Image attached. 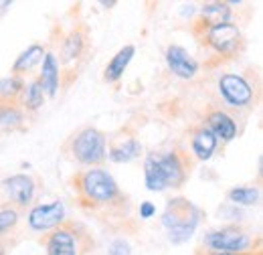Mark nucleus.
Here are the masks:
<instances>
[{
	"mask_svg": "<svg viewBox=\"0 0 263 255\" xmlns=\"http://www.w3.org/2000/svg\"><path fill=\"white\" fill-rule=\"evenodd\" d=\"M164 227L168 229V237L172 243H182L191 239L198 223V209L191 205L186 198H174L170 201L168 209L162 219Z\"/></svg>",
	"mask_w": 263,
	"mask_h": 255,
	"instance_id": "nucleus-1",
	"label": "nucleus"
},
{
	"mask_svg": "<svg viewBox=\"0 0 263 255\" xmlns=\"http://www.w3.org/2000/svg\"><path fill=\"white\" fill-rule=\"evenodd\" d=\"M79 189H81V192H83L89 201H96V203H111V201L120 194L118 185H116V180L111 178V174H107V172L101 170V168H91V170H87V172L81 176Z\"/></svg>",
	"mask_w": 263,
	"mask_h": 255,
	"instance_id": "nucleus-2",
	"label": "nucleus"
},
{
	"mask_svg": "<svg viewBox=\"0 0 263 255\" xmlns=\"http://www.w3.org/2000/svg\"><path fill=\"white\" fill-rule=\"evenodd\" d=\"M71 152L83 164H99L105 158V138L96 128H85L73 138Z\"/></svg>",
	"mask_w": 263,
	"mask_h": 255,
	"instance_id": "nucleus-3",
	"label": "nucleus"
},
{
	"mask_svg": "<svg viewBox=\"0 0 263 255\" xmlns=\"http://www.w3.org/2000/svg\"><path fill=\"white\" fill-rule=\"evenodd\" d=\"M249 235L239 227H225L219 231H211L204 237V245L217 253H241L249 247Z\"/></svg>",
	"mask_w": 263,
	"mask_h": 255,
	"instance_id": "nucleus-4",
	"label": "nucleus"
},
{
	"mask_svg": "<svg viewBox=\"0 0 263 255\" xmlns=\"http://www.w3.org/2000/svg\"><path fill=\"white\" fill-rule=\"evenodd\" d=\"M219 92L223 99L231 103L233 107H245L251 103L253 99V89L249 85V81L241 75L235 73H225L219 79Z\"/></svg>",
	"mask_w": 263,
	"mask_h": 255,
	"instance_id": "nucleus-5",
	"label": "nucleus"
},
{
	"mask_svg": "<svg viewBox=\"0 0 263 255\" xmlns=\"http://www.w3.org/2000/svg\"><path fill=\"white\" fill-rule=\"evenodd\" d=\"M65 207L61 201H55L51 205H39L29 213V227L33 231H49L63 223Z\"/></svg>",
	"mask_w": 263,
	"mask_h": 255,
	"instance_id": "nucleus-6",
	"label": "nucleus"
},
{
	"mask_svg": "<svg viewBox=\"0 0 263 255\" xmlns=\"http://www.w3.org/2000/svg\"><path fill=\"white\" fill-rule=\"evenodd\" d=\"M206 41L209 45L217 51V53H223V55H229L237 49L239 41H241V32L237 29V25L233 23H225V25H219V27H213L206 32Z\"/></svg>",
	"mask_w": 263,
	"mask_h": 255,
	"instance_id": "nucleus-7",
	"label": "nucleus"
},
{
	"mask_svg": "<svg viewBox=\"0 0 263 255\" xmlns=\"http://www.w3.org/2000/svg\"><path fill=\"white\" fill-rule=\"evenodd\" d=\"M166 63L170 67V71L182 79H193L197 75L198 65L197 61L189 55L186 49L178 47V45H170L166 49Z\"/></svg>",
	"mask_w": 263,
	"mask_h": 255,
	"instance_id": "nucleus-8",
	"label": "nucleus"
},
{
	"mask_svg": "<svg viewBox=\"0 0 263 255\" xmlns=\"http://www.w3.org/2000/svg\"><path fill=\"white\" fill-rule=\"evenodd\" d=\"M2 189H4L6 196H8L10 201H14V203L21 205V207L29 205L34 196V183H33V178L27 176V174H14V176L6 178V180L2 183Z\"/></svg>",
	"mask_w": 263,
	"mask_h": 255,
	"instance_id": "nucleus-9",
	"label": "nucleus"
},
{
	"mask_svg": "<svg viewBox=\"0 0 263 255\" xmlns=\"http://www.w3.org/2000/svg\"><path fill=\"white\" fill-rule=\"evenodd\" d=\"M47 255H77V241L69 229H57L47 239Z\"/></svg>",
	"mask_w": 263,
	"mask_h": 255,
	"instance_id": "nucleus-10",
	"label": "nucleus"
},
{
	"mask_svg": "<svg viewBox=\"0 0 263 255\" xmlns=\"http://www.w3.org/2000/svg\"><path fill=\"white\" fill-rule=\"evenodd\" d=\"M156 162H158V166H160V170L164 174L166 187H178L184 180V166H182V162L178 158V154H174V152L158 154Z\"/></svg>",
	"mask_w": 263,
	"mask_h": 255,
	"instance_id": "nucleus-11",
	"label": "nucleus"
},
{
	"mask_svg": "<svg viewBox=\"0 0 263 255\" xmlns=\"http://www.w3.org/2000/svg\"><path fill=\"white\" fill-rule=\"evenodd\" d=\"M43 89L49 96H55L59 89V65L53 53H45L43 57V69H41V77H39Z\"/></svg>",
	"mask_w": 263,
	"mask_h": 255,
	"instance_id": "nucleus-12",
	"label": "nucleus"
},
{
	"mask_svg": "<svg viewBox=\"0 0 263 255\" xmlns=\"http://www.w3.org/2000/svg\"><path fill=\"white\" fill-rule=\"evenodd\" d=\"M209 130L217 136V140L221 138L223 142H229L237 134V124L225 112H213L209 116Z\"/></svg>",
	"mask_w": 263,
	"mask_h": 255,
	"instance_id": "nucleus-13",
	"label": "nucleus"
},
{
	"mask_svg": "<svg viewBox=\"0 0 263 255\" xmlns=\"http://www.w3.org/2000/svg\"><path fill=\"white\" fill-rule=\"evenodd\" d=\"M134 53H136V49H134L132 45H126L124 49H120V51L116 53V57H114V59L107 63L105 71H103V77H105V81H118V79L124 75L126 67L130 65L132 57H134Z\"/></svg>",
	"mask_w": 263,
	"mask_h": 255,
	"instance_id": "nucleus-14",
	"label": "nucleus"
},
{
	"mask_svg": "<svg viewBox=\"0 0 263 255\" xmlns=\"http://www.w3.org/2000/svg\"><path fill=\"white\" fill-rule=\"evenodd\" d=\"M200 14H202V23L206 25V29H213V27L231 23L229 21L231 8H229V4H223V2L204 4V6L200 8Z\"/></svg>",
	"mask_w": 263,
	"mask_h": 255,
	"instance_id": "nucleus-15",
	"label": "nucleus"
},
{
	"mask_svg": "<svg viewBox=\"0 0 263 255\" xmlns=\"http://www.w3.org/2000/svg\"><path fill=\"white\" fill-rule=\"evenodd\" d=\"M217 136L209 130V128H200L193 136V150L197 154V158L209 160L213 156V152L217 150Z\"/></svg>",
	"mask_w": 263,
	"mask_h": 255,
	"instance_id": "nucleus-16",
	"label": "nucleus"
},
{
	"mask_svg": "<svg viewBox=\"0 0 263 255\" xmlns=\"http://www.w3.org/2000/svg\"><path fill=\"white\" fill-rule=\"evenodd\" d=\"M140 150H142L140 142L130 138V140H126V142H120V144L111 146L107 158L114 160V162H130V160H134L140 154Z\"/></svg>",
	"mask_w": 263,
	"mask_h": 255,
	"instance_id": "nucleus-17",
	"label": "nucleus"
},
{
	"mask_svg": "<svg viewBox=\"0 0 263 255\" xmlns=\"http://www.w3.org/2000/svg\"><path fill=\"white\" fill-rule=\"evenodd\" d=\"M144 174H146V187L150 191H164L166 189V180L164 174L156 162V156H148L146 158V164H144Z\"/></svg>",
	"mask_w": 263,
	"mask_h": 255,
	"instance_id": "nucleus-18",
	"label": "nucleus"
},
{
	"mask_svg": "<svg viewBox=\"0 0 263 255\" xmlns=\"http://www.w3.org/2000/svg\"><path fill=\"white\" fill-rule=\"evenodd\" d=\"M43 57H45L43 47H41V45H33V47H29L25 53L18 55V59H16L14 65H12V71H14V73L31 71L39 61H43Z\"/></svg>",
	"mask_w": 263,
	"mask_h": 255,
	"instance_id": "nucleus-19",
	"label": "nucleus"
},
{
	"mask_svg": "<svg viewBox=\"0 0 263 255\" xmlns=\"http://www.w3.org/2000/svg\"><path fill=\"white\" fill-rule=\"evenodd\" d=\"M21 124H23V112L12 101L0 103V130H14Z\"/></svg>",
	"mask_w": 263,
	"mask_h": 255,
	"instance_id": "nucleus-20",
	"label": "nucleus"
},
{
	"mask_svg": "<svg viewBox=\"0 0 263 255\" xmlns=\"http://www.w3.org/2000/svg\"><path fill=\"white\" fill-rule=\"evenodd\" d=\"M83 51V34L79 31L69 32L65 41H63V61H73L81 55Z\"/></svg>",
	"mask_w": 263,
	"mask_h": 255,
	"instance_id": "nucleus-21",
	"label": "nucleus"
},
{
	"mask_svg": "<svg viewBox=\"0 0 263 255\" xmlns=\"http://www.w3.org/2000/svg\"><path fill=\"white\" fill-rule=\"evenodd\" d=\"M257 198H259V192L253 187H239L229 191V201L237 205H255Z\"/></svg>",
	"mask_w": 263,
	"mask_h": 255,
	"instance_id": "nucleus-22",
	"label": "nucleus"
},
{
	"mask_svg": "<svg viewBox=\"0 0 263 255\" xmlns=\"http://www.w3.org/2000/svg\"><path fill=\"white\" fill-rule=\"evenodd\" d=\"M23 89V81L18 77H4L0 79V99L4 101H10L21 94Z\"/></svg>",
	"mask_w": 263,
	"mask_h": 255,
	"instance_id": "nucleus-23",
	"label": "nucleus"
},
{
	"mask_svg": "<svg viewBox=\"0 0 263 255\" xmlns=\"http://www.w3.org/2000/svg\"><path fill=\"white\" fill-rule=\"evenodd\" d=\"M43 99H45V89H43L41 81H39V79H34L33 83L29 85V89H27L25 105H27L29 110H39V107L43 105Z\"/></svg>",
	"mask_w": 263,
	"mask_h": 255,
	"instance_id": "nucleus-24",
	"label": "nucleus"
},
{
	"mask_svg": "<svg viewBox=\"0 0 263 255\" xmlns=\"http://www.w3.org/2000/svg\"><path fill=\"white\" fill-rule=\"evenodd\" d=\"M18 223V213L14 209H0V237L12 231Z\"/></svg>",
	"mask_w": 263,
	"mask_h": 255,
	"instance_id": "nucleus-25",
	"label": "nucleus"
},
{
	"mask_svg": "<svg viewBox=\"0 0 263 255\" xmlns=\"http://www.w3.org/2000/svg\"><path fill=\"white\" fill-rule=\"evenodd\" d=\"M130 245L124 241V239H116L109 247V253L107 255H130Z\"/></svg>",
	"mask_w": 263,
	"mask_h": 255,
	"instance_id": "nucleus-26",
	"label": "nucleus"
},
{
	"mask_svg": "<svg viewBox=\"0 0 263 255\" xmlns=\"http://www.w3.org/2000/svg\"><path fill=\"white\" fill-rule=\"evenodd\" d=\"M154 213H156V209H154V205H152L150 201H146V203L140 205V217H142V219H150Z\"/></svg>",
	"mask_w": 263,
	"mask_h": 255,
	"instance_id": "nucleus-27",
	"label": "nucleus"
},
{
	"mask_svg": "<svg viewBox=\"0 0 263 255\" xmlns=\"http://www.w3.org/2000/svg\"><path fill=\"white\" fill-rule=\"evenodd\" d=\"M209 255H243V253H217V251H211Z\"/></svg>",
	"mask_w": 263,
	"mask_h": 255,
	"instance_id": "nucleus-28",
	"label": "nucleus"
},
{
	"mask_svg": "<svg viewBox=\"0 0 263 255\" xmlns=\"http://www.w3.org/2000/svg\"><path fill=\"white\" fill-rule=\"evenodd\" d=\"M0 255H4V249H2V247H0Z\"/></svg>",
	"mask_w": 263,
	"mask_h": 255,
	"instance_id": "nucleus-29",
	"label": "nucleus"
}]
</instances>
